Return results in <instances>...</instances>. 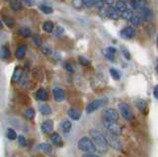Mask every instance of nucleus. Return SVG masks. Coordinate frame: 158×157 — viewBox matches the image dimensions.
<instances>
[{
  "label": "nucleus",
  "mask_w": 158,
  "mask_h": 157,
  "mask_svg": "<svg viewBox=\"0 0 158 157\" xmlns=\"http://www.w3.org/2000/svg\"><path fill=\"white\" fill-rule=\"evenodd\" d=\"M40 112L43 115H50L51 114V108H50V105H47V104H44V105H42L41 107H40Z\"/></svg>",
  "instance_id": "25"
},
{
  "label": "nucleus",
  "mask_w": 158,
  "mask_h": 157,
  "mask_svg": "<svg viewBox=\"0 0 158 157\" xmlns=\"http://www.w3.org/2000/svg\"><path fill=\"white\" fill-rule=\"evenodd\" d=\"M5 1H10V0H5Z\"/></svg>",
  "instance_id": "51"
},
{
  "label": "nucleus",
  "mask_w": 158,
  "mask_h": 157,
  "mask_svg": "<svg viewBox=\"0 0 158 157\" xmlns=\"http://www.w3.org/2000/svg\"><path fill=\"white\" fill-rule=\"evenodd\" d=\"M18 142H19V144H20V146L24 147L26 145V139H25V137L23 136H18Z\"/></svg>",
  "instance_id": "39"
},
{
  "label": "nucleus",
  "mask_w": 158,
  "mask_h": 157,
  "mask_svg": "<svg viewBox=\"0 0 158 157\" xmlns=\"http://www.w3.org/2000/svg\"><path fill=\"white\" fill-rule=\"evenodd\" d=\"M3 21H4V23L7 25V27H9V28H12L15 24L14 20H13L12 18H9V17H4L3 18Z\"/></svg>",
  "instance_id": "36"
},
{
  "label": "nucleus",
  "mask_w": 158,
  "mask_h": 157,
  "mask_svg": "<svg viewBox=\"0 0 158 157\" xmlns=\"http://www.w3.org/2000/svg\"><path fill=\"white\" fill-rule=\"evenodd\" d=\"M83 157H101V156L96 155L94 153H86V154L83 155Z\"/></svg>",
  "instance_id": "48"
},
{
  "label": "nucleus",
  "mask_w": 158,
  "mask_h": 157,
  "mask_svg": "<svg viewBox=\"0 0 158 157\" xmlns=\"http://www.w3.org/2000/svg\"><path fill=\"white\" fill-rule=\"evenodd\" d=\"M35 115H36V112H35L34 109L28 108L24 110V116L26 118H28V120H33L35 118Z\"/></svg>",
  "instance_id": "21"
},
{
  "label": "nucleus",
  "mask_w": 158,
  "mask_h": 157,
  "mask_svg": "<svg viewBox=\"0 0 158 157\" xmlns=\"http://www.w3.org/2000/svg\"><path fill=\"white\" fill-rule=\"evenodd\" d=\"M140 17H141V19H143L144 21H149L152 19L153 14H152V12H151L150 9L145 8V9H143V10H141Z\"/></svg>",
  "instance_id": "18"
},
{
  "label": "nucleus",
  "mask_w": 158,
  "mask_h": 157,
  "mask_svg": "<svg viewBox=\"0 0 158 157\" xmlns=\"http://www.w3.org/2000/svg\"><path fill=\"white\" fill-rule=\"evenodd\" d=\"M133 16H134V11L131 10V9H125L121 14V17L122 19H125V20H131Z\"/></svg>",
  "instance_id": "24"
},
{
  "label": "nucleus",
  "mask_w": 158,
  "mask_h": 157,
  "mask_svg": "<svg viewBox=\"0 0 158 157\" xmlns=\"http://www.w3.org/2000/svg\"><path fill=\"white\" fill-rule=\"evenodd\" d=\"M64 33V29L62 27H57L56 30V36H60Z\"/></svg>",
  "instance_id": "41"
},
{
  "label": "nucleus",
  "mask_w": 158,
  "mask_h": 157,
  "mask_svg": "<svg viewBox=\"0 0 158 157\" xmlns=\"http://www.w3.org/2000/svg\"><path fill=\"white\" fill-rule=\"evenodd\" d=\"M50 139H51V141H53V143L56 147L62 146V144H63L62 138H61V136H60L57 133H51V134H50Z\"/></svg>",
  "instance_id": "14"
},
{
  "label": "nucleus",
  "mask_w": 158,
  "mask_h": 157,
  "mask_svg": "<svg viewBox=\"0 0 158 157\" xmlns=\"http://www.w3.org/2000/svg\"><path fill=\"white\" fill-rule=\"evenodd\" d=\"M157 69H158V67H157Z\"/></svg>",
  "instance_id": "52"
},
{
  "label": "nucleus",
  "mask_w": 158,
  "mask_h": 157,
  "mask_svg": "<svg viewBox=\"0 0 158 157\" xmlns=\"http://www.w3.org/2000/svg\"><path fill=\"white\" fill-rule=\"evenodd\" d=\"M11 8L13 9L14 11H19L22 9V4L20 1H18V0H15V1H12L11 2Z\"/></svg>",
  "instance_id": "32"
},
{
  "label": "nucleus",
  "mask_w": 158,
  "mask_h": 157,
  "mask_svg": "<svg viewBox=\"0 0 158 157\" xmlns=\"http://www.w3.org/2000/svg\"><path fill=\"white\" fill-rule=\"evenodd\" d=\"M68 116L72 118V120L74 121H77L79 120L80 117H81V113L76 110V109H70V110H68Z\"/></svg>",
  "instance_id": "20"
},
{
  "label": "nucleus",
  "mask_w": 158,
  "mask_h": 157,
  "mask_svg": "<svg viewBox=\"0 0 158 157\" xmlns=\"http://www.w3.org/2000/svg\"><path fill=\"white\" fill-rule=\"evenodd\" d=\"M103 124H104L105 129L108 131H110V133H113L117 134V136H120V134L122 133L121 127L116 124V121H109V120H107V118H103Z\"/></svg>",
  "instance_id": "4"
},
{
  "label": "nucleus",
  "mask_w": 158,
  "mask_h": 157,
  "mask_svg": "<svg viewBox=\"0 0 158 157\" xmlns=\"http://www.w3.org/2000/svg\"><path fill=\"white\" fill-rule=\"evenodd\" d=\"M78 60H79V63L83 66H89L91 64V62H90V60L88 59H86L85 56H79L78 57Z\"/></svg>",
  "instance_id": "35"
},
{
  "label": "nucleus",
  "mask_w": 158,
  "mask_h": 157,
  "mask_svg": "<svg viewBox=\"0 0 158 157\" xmlns=\"http://www.w3.org/2000/svg\"><path fill=\"white\" fill-rule=\"evenodd\" d=\"M22 1H23L24 4H26L27 6H32V5H33V1H32V0H22Z\"/></svg>",
  "instance_id": "47"
},
{
  "label": "nucleus",
  "mask_w": 158,
  "mask_h": 157,
  "mask_svg": "<svg viewBox=\"0 0 158 157\" xmlns=\"http://www.w3.org/2000/svg\"><path fill=\"white\" fill-rule=\"evenodd\" d=\"M64 67H65V69L67 70V71H69V72H73V67H72V65H71V64H70V63L66 62L65 64H64Z\"/></svg>",
  "instance_id": "42"
},
{
  "label": "nucleus",
  "mask_w": 158,
  "mask_h": 157,
  "mask_svg": "<svg viewBox=\"0 0 158 157\" xmlns=\"http://www.w3.org/2000/svg\"><path fill=\"white\" fill-rule=\"evenodd\" d=\"M20 34L24 38H30L32 36V32L29 28H22L20 30Z\"/></svg>",
  "instance_id": "33"
},
{
  "label": "nucleus",
  "mask_w": 158,
  "mask_h": 157,
  "mask_svg": "<svg viewBox=\"0 0 158 157\" xmlns=\"http://www.w3.org/2000/svg\"><path fill=\"white\" fill-rule=\"evenodd\" d=\"M71 127H72V124L68 120L64 121L62 123V124H61V129H62V130L64 131V133H69L70 130H71Z\"/></svg>",
  "instance_id": "28"
},
{
  "label": "nucleus",
  "mask_w": 158,
  "mask_h": 157,
  "mask_svg": "<svg viewBox=\"0 0 158 157\" xmlns=\"http://www.w3.org/2000/svg\"><path fill=\"white\" fill-rule=\"evenodd\" d=\"M96 7L101 9L104 7V1L103 0H95V4H94Z\"/></svg>",
  "instance_id": "40"
},
{
  "label": "nucleus",
  "mask_w": 158,
  "mask_h": 157,
  "mask_svg": "<svg viewBox=\"0 0 158 157\" xmlns=\"http://www.w3.org/2000/svg\"><path fill=\"white\" fill-rule=\"evenodd\" d=\"M104 100L103 99H96V100H93L92 102H90V103L87 105L86 107V112L88 114H91L93 112L97 111L98 109H100L102 107L103 105H104Z\"/></svg>",
  "instance_id": "7"
},
{
  "label": "nucleus",
  "mask_w": 158,
  "mask_h": 157,
  "mask_svg": "<svg viewBox=\"0 0 158 157\" xmlns=\"http://www.w3.org/2000/svg\"><path fill=\"white\" fill-rule=\"evenodd\" d=\"M117 9L120 12L125 11V9H127V3L125 1H122V0H120V1L117 2Z\"/></svg>",
  "instance_id": "34"
},
{
  "label": "nucleus",
  "mask_w": 158,
  "mask_h": 157,
  "mask_svg": "<svg viewBox=\"0 0 158 157\" xmlns=\"http://www.w3.org/2000/svg\"><path fill=\"white\" fill-rule=\"evenodd\" d=\"M103 118H107L109 121H119V113L118 111H116L115 109L113 108H106L103 111Z\"/></svg>",
  "instance_id": "6"
},
{
  "label": "nucleus",
  "mask_w": 158,
  "mask_h": 157,
  "mask_svg": "<svg viewBox=\"0 0 158 157\" xmlns=\"http://www.w3.org/2000/svg\"><path fill=\"white\" fill-rule=\"evenodd\" d=\"M53 98L56 102H63L65 100V91L63 90L62 88L60 87H54L53 89Z\"/></svg>",
  "instance_id": "8"
},
{
  "label": "nucleus",
  "mask_w": 158,
  "mask_h": 157,
  "mask_svg": "<svg viewBox=\"0 0 158 157\" xmlns=\"http://www.w3.org/2000/svg\"><path fill=\"white\" fill-rule=\"evenodd\" d=\"M82 3L83 5L86 6V7H92V6H94L95 4V0H82Z\"/></svg>",
  "instance_id": "37"
},
{
  "label": "nucleus",
  "mask_w": 158,
  "mask_h": 157,
  "mask_svg": "<svg viewBox=\"0 0 158 157\" xmlns=\"http://www.w3.org/2000/svg\"><path fill=\"white\" fill-rule=\"evenodd\" d=\"M119 136L117 134L113 133H110V131L107 130V136H106V139H107V142L110 146H112L114 149H118V150H121L122 149V142L121 140L119 139Z\"/></svg>",
  "instance_id": "3"
},
{
  "label": "nucleus",
  "mask_w": 158,
  "mask_h": 157,
  "mask_svg": "<svg viewBox=\"0 0 158 157\" xmlns=\"http://www.w3.org/2000/svg\"><path fill=\"white\" fill-rule=\"evenodd\" d=\"M122 54H124V56L127 59H131V54H130V53H128V50H122Z\"/></svg>",
  "instance_id": "44"
},
{
  "label": "nucleus",
  "mask_w": 158,
  "mask_h": 157,
  "mask_svg": "<svg viewBox=\"0 0 158 157\" xmlns=\"http://www.w3.org/2000/svg\"><path fill=\"white\" fill-rule=\"evenodd\" d=\"M131 4L135 10L141 11L147 8V0H131Z\"/></svg>",
  "instance_id": "10"
},
{
  "label": "nucleus",
  "mask_w": 158,
  "mask_h": 157,
  "mask_svg": "<svg viewBox=\"0 0 158 157\" xmlns=\"http://www.w3.org/2000/svg\"><path fill=\"white\" fill-rule=\"evenodd\" d=\"M103 53H104V56H106V59H108L109 60H111V61H114L115 56H116V53H117V50L113 47H109L103 52Z\"/></svg>",
  "instance_id": "13"
},
{
  "label": "nucleus",
  "mask_w": 158,
  "mask_h": 157,
  "mask_svg": "<svg viewBox=\"0 0 158 157\" xmlns=\"http://www.w3.org/2000/svg\"><path fill=\"white\" fill-rule=\"evenodd\" d=\"M135 107H136L140 112L144 113L147 109V103L144 100H142V99H139V100H137L135 102Z\"/></svg>",
  "instance_id": "19"
},
{
  "label": "nucleus",
  "mask_w": 158,
  "mask_h": 157,
  "mask_svg": "<svg viewBox=\"0 0 158 157\" xmlns=\"http://www.w3.org/2000/svg\"><path fill=\"white\" fill-rule=\"evenodd\" d=\"M119 111L122 115V117L127 121H131L134 118V114L131 112V107L127 103H120L119 104Z\"/></svg>",
  "instance_id": "5"
},
{
  "label": "nucleus",
  "mask_w": 158,
  "mask_h": 157,
  "mask_svg": "<svg viewBox=\"0 0 158 157\" xmlns=\"http://www.w3.org/2000/svg\"><path fill=\"white\" fill-rule=\"evenodd\" d=\"M153 96H154V98H156L158 100V84L153 89Z\"/></svg>",
  "instance_id": "46"
},
{
  "label": "nucleus",
  "mask_w": 158,
  "mask_h": 157,
  "mask_svg": "<svg viewBox=\"0 0 158 157\" xmlns=\"http://www.w3.org/2000/svg\"><path fill=\"white\" fill-rule=\"evenodd\" d=\"M25 53H26V47L24 46H19L17 47V50H16L15 54L18 59H22L25 56Z\"/></svg>",
  "instance_id": "23"
},
{
  "label": "nucleus",
  "mask_w": 158,
  "mask_h": 157,
  "mask_svg": "<svg viewBox=\"0 0 158 157\" xmlns=\"http://www.w3.org/2000/svg\"><path fill=\"white\" fill-rule=\"evenodd\" d=\"M2 28H3V24H2V21L0 20V30H1Z\"/></svg>",
  "instance_id": "50"
},
{
  "label": "nucleus",
  "mask_w": 158,
  "mask_h": 157,
  "mask_svg": "<svg viewBox=\"0 0 158 157\" xmlns=\"http://www.w3.org/2000/svg\"><path fill=\"white\" fill-rule=\"evenodd\" d=\"M106 15H107V17L113 19V20H118L121 17L120 11L114 7H111V6L106 9Z\"/></svg>",
  "instance_id": "11"
},
{
  "label": "nucleus",
  "mask_w": 158,
  "mask_h": 157,
  "mask_svg": "<svg viewBox=\"0 0 158 157\" xmlns=\"http://www.w3.org/2000/svg\"><path fill=\"white\" fill-rule=\"evenodd\" d=\"M22 74H23V71H22V69L20 67H17L16 70L13 73V77H12V81L13 82H18L19 80L21 79L22 77Z\"/></svg>",
  "instance_id": "22"
},
{
  "label": "nucleus",
  "mask_w": 158,
  "mask_h": 157,
  "mask_svg": "<svg viewBox=\"0 0 158 157\" xmlns=\"http://www.w3.org/2000/svg\"><path fill=\"white\" fill-rule=\"evenodd\" d=\"M6 136H7L8 139L15 140L16 138H17V133H16V131L13 129H8L7 133H6Z\"/></svg>",
  "instance_id": "29"
},
{
  "label": "nucleus",
  "mask_w": 158,
  "mask_h": 157,
  "mask_svg": "<svg viewBox=\"0 0 158 157\" xmlns=\"http://www.w3.org/2000/svg\"><path fill=\"white\" fill-rule=\"evenodd\" d=\"M73 4L75 7L79 8V7H81V5L83 3H82V0H73Z\"/></svg>",
  "instance_id": "43"
},
{
  "label": "nucleus",
  "mask_w": 158,
  "mask_h": 157,
  "mask_svg": "<svg viewBox=\"0 0 158 157\" xmlns=\"http://www.w3.org/2000/svg\"><path fill=\"white\" fill-rule=\"evenodd\" d=\"M120 36L122 39H131L135 36V30L133 27H125L120 32Z\"/></svg>",
  "instance_id": "9"
},
{
  "label": "nucleus",
  "mask_w": 158,
  "mask_h": 157,
  "mask_svg": "<svg viewBox=\"0 0 158 157\" xmlns=\"http://www.w3.org/2000/svg\"><path fill=\"white\" fill-rule=\"evenodd\" d=\"M78 148L79 150H81V151L85 152V153H95L97 151V148H96L93 140L90 139L89 137H87V136H84L79 139Z\"/></svg>",
  "instance_id": "2"
},
{
  "label": "nucleus",
  "mask_w": 158,
  "mask_h": 157,
  "mask_svg": "<svg viewBox=\"0 0 158 157\" xmlns=\"http://www.w3.org/2000/svg\"><path fill=\"white\" fill-rule=\"evenodd\" d=\"M37 148L42 152L47 153V154H50V153L53 152V146L49 143H41L37 146Z\"/></svg>",
  "instance_id": "15"
},
{
  "label": "nucleus",
  "mask_w": 158,
  "mask_h": 157,
  "mask_svg": "<svg viewBox=\"0 0 158 157\" xmlns=\"http://www.w3.org/2000/svg\"><path fill=\"white\" fill-rule=\"evenodd\" d=\"M33 41H34V43L37 44V46H42V39H41V37L39 36V35H35V36L33 37Z\"/></svg>",
  "instance_id": "38"
},
{
  "label": "nucleus",
  "mask_w": 158,
  "mask_h": 157,
  "mask_svg": "<svg viewBox=\"0 0 158 157\" xmlns=\"http://www.w3.org/2000/svg\"><path fill=\"white\" fill-rule=\"evenodd\" d=\"M131 24L134 25V26H139V25L141 24V20H142V19H141V17L139 15H134L133 17H131Z\"/></svg>",
  "instance_id": "30"
},
{
  "label": "nucleus",
  "mask_w": 158,
  "mask_h": 157,
  "mask_svg": "<svg viewBox=\"0 0 158 157\" xmlns=\"http://www.w3.org/2000/svg\"><path fill=\"white\" fill-rule=\"evenodd\" d=\"M103 1H104V3H107V4L111 5V4H113V3H114L115 0H103Z\"/></svg>",
  "instance_id": "49"
},
{
  "label": "nucleus",
  "mask_w": 158,
  "mask_h": 157,
  "mask_svg": "<svg viewBox=\"0 0 158 157\" xmlns=\"http://www.w3.org/2000/svg\"><path fill=\"white\" fill-rule=\"evenodd\" d=\"M42 52H43L45 54H50L51 53V50L49 49V47H42Z\"/></svg>",
  "instance_id": "45"
},
{
  "label": "nucleus",
  "mask_w": 158,
  "mask_h": 157,
  "mask_svg": "<svg viewBox=\"0 0 158 157\" xmlns=\"http://www.w3.org/2000/svg\"><path fill=\"white\" fill-rule=\"evenodd\" d=\"M40 10L43 12V13L47 14V15L53 13V9L51 8L50 6H49V5H45V4L41 5V6H40Z\"/></svg>",
  "instance_id": "27"
},
{
  "label": "nucleus",
  "mask_w": 158,
  "mask_h": 157,
  "mask_svg": "<svg viewBox=\"0 0 158 157\" xmlns=\"http://www.w3.org/2000/svg\"><path fill=\"white\" fill-rule=\"evenodd\" d=\"M43 29L45 30V32H47V33H51V32L53 31L54 26H53V24L51 23V22L47 21V22H45V23H44Z\"/></svg>",
  "instance_id": "26"
},
{
  "label": "nucleus",
  "mask_w": 158,
  "mask_h": 157,
  "mask_svg": "<svg viewBox=\"0 0 158 157\" xmlns=\"http://www.w3.org/2000/svg\"><path fill=\"white\" fill-rule=\"evenodd\" d=\"M10 57V50L8 49V47L2 46L0 47V59L3 60H6Z\"/></svg>",
  "instance_id": "16"
},
{
  "label": "nucleus",
  "mask_w": 158,
  "mask_h": 157,
  "mask_svg": "<svg viewBox=\"0 0 158 157\" xmlns=\"http://www.w3.org/2000/svg\"><path fill=\"white\" fill-rule=\"evenodd\" d=\"M41 130L44 133H50L53 130V121L51 120L45 121L41 126Z\"/></svg>",
  "instance_id": "12"
},
{
  "label": "nucleus",
  "mask_w": 158,
  "mask_h": 157,
  "mask_svg": "<svg viewBox=\"0 0 158 157\" xmlns=\"http://www.w3.org/2000/svg\"><path fill=\"white\" fill-rule=\"evenodd\" d=\"M36 98L40 101H47L49 99V95L45 89H39L36 93Z\"/></svg>",
  "instance_id": "17"
},
{
  "label": "nucleus",
  "mask_w": 158,
  "mask_h": 157,
  "mask_svg": "<svg viewBox=\"0 0 158 157\" xmlns=\"http://www.w3.org/2000/svg\"><path fill=\"white\" fill-rule=\"evenodd\" d=\"M89 133L91 136V138L94 142L96 148H97L98 151L102 152V153H106L108 151V142L107 139H106V136L103 134L101 131L96 130V129H92L89 130Z\"/></svg>",
  "instance_id": "1"
},
{
  "label": "nucleus",
  "mask_w": 158,
  "mask_h": 157,
  "mask_svg": "<svg viewBox=\"0 0 158 157\" xmlns=\"http://www.w3.org/2000/svg\"><path fill=\"white\" fill-rule=\"evenodd\" d=\"M110 74H111V76L113 77V79L115 80H120L121 78V73L119 70L115 69V68H111L110 69Z\"/></svg>",
  "instance_id": "31"
}]
</instances>
